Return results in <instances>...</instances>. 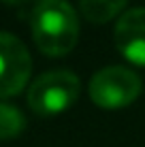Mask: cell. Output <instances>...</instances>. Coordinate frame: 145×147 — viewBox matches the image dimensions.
<instances>
[{
	"instance_id": "obj_7",
	"label": "cell",
	"mask_w": 145,
	"mask_h": 147,
	"mask_svg": "<svg viewBox=\"0 0 145 147\" xmlns=\"http://www.w3.org/2000/svg\"><path fill=\"white\" fill-rule=\"evenodd\" d=\"M26 128L22 111L9 102H0V139H13Z\"/></svg>"
},
{
	"instance_id": "obj_2",
	"label": "cell",
	"mask_w": 145,
	"mask_h": 147,
	"mask_svg": "<svg viewBox=\"0 0 145 147\" xmlns=\"http://www.w3.org/2000/svg\"><path fill=\"white\" fill-rule=\"evenodd\" d=\"M79 92L81 83L73 70H49L30 85L28 105L38 115H58L77 102Z\"/></svg>"
},
{
	"instance_id": "obj_5",
	"label": "cell",
	"mask_w": 145,
	"mask_h": 147,
	"mask_svg": "<svg viewBox=\"0 0 145 147\" xmlns=\"http://www.w3.org/2000/svg\"><path fill=\"white\" fill-rule=\"evenodd\" d=\"M115 47L128 62L145 66V7L122 13L115 24Z\"/></svg>"
},
{
	"instance_id": "obj_8",
	"label": "cell",
	"mask_w": 145,
	"mask_h": 147,
	"mask_svg": "<svg viewBox=\"0 0 145 147\" xmlns=\"http://www.w3.org/2000/svg\"><path fill=\"white\" fill-rule=\"evenodd\" d=\"M4 2H9V4H26L30 0H4Z\"/></svg>"
},
{
	"instance_id": "obj_6",
	"label": "cell",
	"mask_w": 145,
	"mask_h": 147,
	"mask_svg": "<svg viewBox=\"0 0 145 147\" xmlns=\"http://www.w3.org/2000/svg\"><path fill=\"white\" fill-rule=\"evenodd\" d=\"M128 0H79V11L90 24H105L124 11Z\"/></svg>"
},
{
	"instance_id": "obj_3",
	"label": "cell",
	"mask_w": 145,
	"mask_h": 147,
	"mask_svg": "<svg viewBox=\"0 0 145 147\" xmlns=\"http://www.w3.org/2000/svg\"><path fill=\"white\" fill-rule=\"evenodd\" d=\"M90 98L103 109H122L139 98L143 83L139 75L124 66H107L90 79Z\"/></svg>"
},
{
	"instance_id": "obj_4",
	"label": "cell",
	"mask_w": 145,
	"mask_h": 147,
	"mask_svg": "<svg viewBox=\"0 0 145 147\" xmlns=\"http://www.w3.org/2000/svg\"><path fill=\"white\" fill-rule=\"evenodd\" d=\"M32 73L28 47L11 32H0V98H11L26 88Z\"/></svg>"
},
{
	"instance_id": "obj_1",
	"label": "cell",
	"mask_w": 145,
	"mask_h": 147,
	"mask_svg": "<svg viewBox=\"0 0 145 147\" xmlns=\"http://www.w3.org/2000/svg\"><path fill=\"white\" fill-rule=\"evenodd\" d=\"M32 36L36 47L47 55H66L79 38V17L66 0H41L34 7Z\"/></svg>"
}]
</instances>
